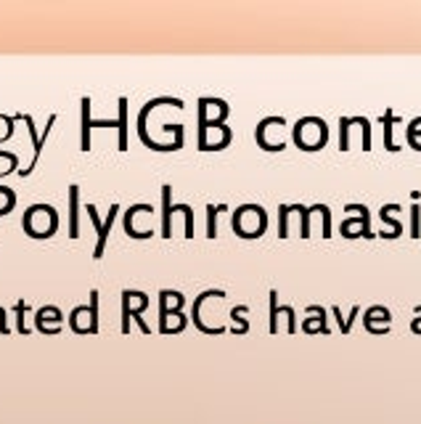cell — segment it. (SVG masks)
I'll return each instance as SVG.
<instances>
[{
  "mask_svg": "<svg viewBox=\"0 0 421 424\" xmlns=\"http://www.w3.org/2000/svg\"><path fill=\"white\" fill-rule=\"evenodd\" d=\"M119 207L117 204H112V210H109V218L101 223V228H99V244H96V252H93V257L99 260L103 254V247H106V236H109V231H112V225H114V218H117Z\"/></svg>",
  "mask_w": 421,
  "mask_h": 424,
  "instance_id": "5",
  "label": "cell"
},
{
  "mask_svg": "<svg viewBox=\"0 0 421 424\" xmlns=\"http://www.w3.org/2000/svg\"><path fill=\"white\" fill-rule=\"evenodd\" d=\"M159 303H162V319H165L172 305H175V310L183 305V294H181V292H170V289H165V292L159 294Z\"/></svg>",
  "mask_w": 421,
  "mask_h": 424,
  "instance_id": "7",
  "label": "cell"
},
{
  "mask_svg": "<svg viewBox=\"0 0 421 424\" xmlns=\"http://www.w3.org/2000/svg\"><path fill=\"white\" fill-rule=\"evenodd\" d=\"M90 128H93V119H90V99H83V152H90Z\"/></svg>",
  "mask_w": 421,
  "mask_h": 424,
  "instance_id": "8",
  "label": "cell"
},
{
  "mask_svg": "<svg viewBox=\"0 0 421 424\" xmlns=\"http://www.w3.org/2000/svg\"><path fill=\"white\" fill-rule=\"evenodd\" d=\"M326 122L318 117H305L294 128V141L307 152H316L320 143H326Z\"/></svg>",
  "mask_w": 421,
  "mask_h": 424,
  "instance_id": "3",
  "label": "cell"
},
{
  "mask_svg": "<svg viewBox=\"0 0 421 424\" xmlns=\"http://www.w3.org/2000/svg\"><path fill=\"white\" fill-rule=\"evenodd\" d=\"M80 210V186L77 183H72L69 186V236L77 239L80 236V223H77V212Z\"/></svg>",
  "mask_w": 421,
  "mask_h": 424,
  "instance_id": "4",
  "label": "cell"
},
{
  "mask_svg": "<svg viewBox=\"0 0 421 424\" xmlns=\"http://www.w3.org/2000/svg\"><path fill=\"white\" fill-rule=\"evenodd\" d=\"M265 225H268L265 210L257 207V204H244V207H238L236 215H234V228H236L238 236L244 239L260 236L265 231Z\"/></svg>",
  "mask_w": 421,
  "mask_h": 424,
  "instance_id": "2",
  "label": "cell"
},
{
  "mask_svg": "<svg viewBox=\"0 0 421 424\" xmlns=\"http://www.w3.org/2000/svg\"><path fill=\"white\" fill-rule=\"evenodd\" d=\"M14 204H17V194H14L11 188L0 186V215L11 212V210H14Z\"/></svg>",
  "mask_w": 421,
  "mask_h": 424,
  "instance_id": "10",
  "label": "cell"
},
{
  "mask_svg": "<svg viewBox=\"0 0 421 424\" xmlns=\"http://www.w3.org/2000/svg\"><path fill=\"white\" fill-rule=\"evenodd\" d=\"M48 319L59 323V321H61V310H59V307H43V310L37 313V326L48 332V326H45V321H48ZM51 332H59V326H51Z\"/></svg>",
  "mask_w": 421,
  "mask_h": 424,
  "instance_id": "9",
  "label": "cell"
},
{
  "mask_svg": "<svg viewBox=\"0 0 421 424\" xmlns=\"http://www.w3.org/2000/svg\"><path fill=\"white\" fill-rule=\"evenodd\" d=\"M19 168V157L17 154H8L0 149V175H6V172H14Z\"/></svg>",
  "mask_w": 421,
  "mask_h": 424,
  "instance_id": "11",
  "label": "cell"
},
{
  "mask_svg": "<svg viewBox=\"0 0 421 424\" xmlns=\"http://www.w3.org/2000/svg\"><path fill=\"white\" fill-rule=\"evenodd\" d=\"M207 212H209V234H207V236H218V234H215V212H218V210L209 204V207H207Z\"/></svg>",
  "mask_w": 421,
  "mask_h": 424,
  "instance_id": "12",
  "label": "cell"
},
{
  "mask_svg": "<svg viewBox=\"0 0 421 424\" xmlns=\"http://www.w3.org/2000/svg\"><path fill=\"white\" fill-rule=\"evenodd\" d=\"M59 228V212L51 204H32L24 212V231L32 239H48Z\"/></svg>",
  "mask_w": 421,
  "mask_h": 424,
  "instance_id": "1",
  "label": "cell"
},
{
  "mask_svg": "<svg viewBox=\"0 0 421 424\" xmlns=\"http://www.w3.org/2000/svg\"><path fill=\"white\" fill-rule=\"evenodd\" d=\"M117 128H119V149L125 152V149H127V99H119Z\"/></svg>",
  "mask_w": 421,
  "mask_h": 424,
  "instance_id": "6",
  "label": "cell"
}]
</instances>
